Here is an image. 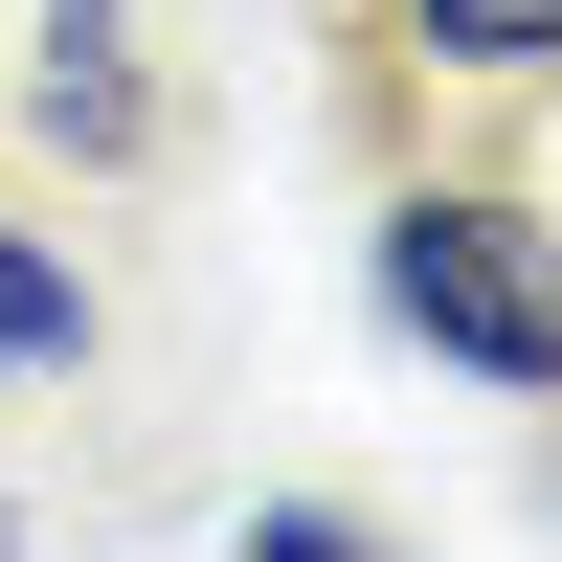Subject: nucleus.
Returning <instances> with one entry per match:
<instances>
[{"label":"nucleus","instance_id":"nucleus-3","mask_svg":"<svg viewBox=\"0 0 562 562\" xmlns=\"http://www.w3.org/2000/svg\"><path fill=\"white\" fill-rule=\"evenodd\" d=\"M68 338H90V293H68L45 248H0V360H68Z\"/></svg>","mask_w":562,"mask_h":562},{"label":"nucleus","instance_id":"nucleus-1","mask_svg":"<svg viewBox=\"0 0 562 562\" xmlns=\"http://www.w3.org/2000/svg\"><path fill=\"white\" fill-rule=\"evenodd\" d=\"M383 315L450 338L473 383H562V248H540L518 203H405L383 225Z\"/></svg>","mask_w":562,"mask_h":562},{"label":"nucleus","instance_id":"nucleus-2","mask_svg":"<svg viewBox=\"0 0 562 562\" xmlns=\"http://www.w3.org/2000/svg\"><path fill=\"white\" fill-rule=\"evenodd\" d=\"M405 45H450V68H562V0H405Z\"/></svg>","mask_w":562,"mask_h":562}]
</instances>
